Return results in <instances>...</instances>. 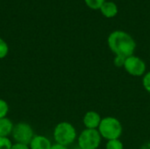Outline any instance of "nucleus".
<instances>
[{
  "mask_svg": "<svg viewBox=\"0 0 150 149\" xmlns=\"http://www.w3.org/2000/svg\"><path fill=\"white\" fill-rule=\"evenodd\" d=\"M107 44L115 56L123 59H127L133 55L136 49V42L134 39L128 32L122 30L112 32L108 36Z\"/></svg>",
  "mask_w": 150,
  "mask_h": 149,
  "instance_id": "obj_1",
  "label": "nucleus"
},
{
  "mask_svg": "<svg viewBox=\"0 0 150 149\" xmlns=\"http://www.w3.org/2000/svg\"><path fill=\"white\" fill-rule=\"evenodd\" d=\"M77 136L76 127L69 122H60L54 128L53 137L56 144L69 147L77 140Z\"/></svg>",
  "mask_w": 150,
  "mask_h": 149,
  "instance_id": "obj_2",
  "label": "nucleus"
},
{
  "mask_svg": "<svg viewBox=\"0 0 150 149\" xmlns=\"http://www.w3.org/2000/svg\"><path fill=\"white\" fill-rule=\"evenodd\" d=\"M98 131L102 139L106 141L117 140L120 139L123 133V126L117 118L108 116L102 118Z\"/></svg>",
  "mask_w": 150,
  "mask_h": 149,
  "instance_id": "obj_3",
  "label": "nucleus"
},
{
  "mask_svg": "<svg viewBox=\"0 0 150 149\" xmlns=\"http://www.w3.org/2000/svg\"><path fill=\"white\" fill-rule=\"evenodd\" d=\"M102 137L98 129H84L77 136V146L80 149H98Z\"/></svg>",
  "mask_w": 150,
  "mask_h": 149,
  "instance_id": "obj_4",
  "label": "nucleus"
},
{
  "mask_svg": "<svg viewBox=\"0 0 150 149\" xmlns=\"http://www.w3.org/2000/svg\"><path fill=\"white\" fill-rule=\"evenodd\" d=\"M34 135L33 129L29 124L25 122H19L14 125L11 136L14 142L29 145Z\"/></svg>",
  "mask_w": 150,
  "mask_h": 149,
  "instance_id": "obj_5",
  "label": "nucleus"
},
{
  "mask_svg": "<svg viewBox=\"0 0 150 149\" xmlns=\"http://www.w3.org/2000/svg\"><path fill=\"white\" fill-rule=\"evenodd\" d=\"M123 68L127 74L133 76H143L147 72V65L145 61L141 57L134 54L125 60Z\"/></svg>",
  "mask_w": 150,
  "mask_h": 149,
  "instance_id": "obj_6",
  "label": "nucleus"
},
{
  "mask_svg": "<svg viewBox=\"0 0 150 149\" xmlns=\"http://www.w3.org/2000/svg\"><path fill=\"white\" fill-rule=\"evenodd\" d=\"M102 120V117L96 111L87 112L83 118V124L86 129H98Z\"/></svg>",
  "mask_w": 150,
  "mask_h": 149,
  "instance_id": "obj_7",
  "label": "nucleus"
},
{
  "mask_svg": "<svg viewBox=\"0 0 150 149\" xmlns=\"http://www.w3.org/2000/svg\"><path fill=\"white\" fill-rule=\"evenodd\" d=\"M28 146L30 149H51L53 144L47 137L40 134H35Z\"/></svg>",
  "mask_w": 150,
  "mask_h": 149,
  "instance_id": "obj_8",
  "label": "nucleus"
},
{
  "mask_svg": "<svg viewBox=\"0 0 150 149\" xmlns=\"http://www.w3.org/2000/svg\"><path fill=\"white\" fill-rule=\"evenodd\" d=\"M99 10L102 15L107 18H112L118 14V6L112 1H105Z\"/></svg>",
  "mask_w": 150,
  "mask_h": 149,
  "instance_id": "obj_9",
  "label": "nucleus"
},
{
  "mask_svg": "<svg viewBox=\"0 0 150 149\" xmlns=\"http://www.w3.org/2000/svg\"><path fill=\"white\" fill-rule=\"evenodd\" d=\"M13 126L14 125L9 118L0 119V137H9L11 135Z\"/></svg>",
  "mask_w": 150,
  "mask_h": 149,
  "instance_id": "obj_10",
  "label": "nucleus"
},
{
  "mask_svg": "<svg viewBox=\"0 0 150 149\" xmlns=\"http://www.w3.org/2000/svg\"><path fill=\"white\" fill-rule=\"evenodd\" d=\"M105 149H124V144L120 139L107 141L105 144Z\"/></svg>",
  "mask_w": 150,
  "mask_h": 149,
  "instance_id": "obj_11",
  "label": "nucleus"
},
{
  "mask_svg": "<svg viewBox=\"0 0 150 149\" xmlns=\"http://www.w3.org/2000/svg\"><path fill=\"white\" fill-rule=\"evenodd\" d=\"M85 4L92 10H99L105 0H84Z\"/></svg>",
  "mask_w": 150,
  "mask_h": 149,
  "instance_id": "obj_12",
  "label": "nucleus"
},
{
  "mask_svg": "<svg viewBox=\"0 0 150 149\" xmlns=\"http://www.w3.org/2000/svg\"><path fill=\"white\" fill-rule=\"evenodd\" d=\"M9 112V105L4 100L0 98V119H4L7 117Z\"/></svg>",
  "mask_w": 150,
  "mask_h": 149,
  "instance_id": "obj_13",
  "label": "nucleus"
},
{
  "mask_svg": "<svg viewBox=\"0 0 150 149\" xmlns=\"http://www.w3.org/2000/svg\"><path fill=\"white\" fill-rule=\"evenodd\" d=\"M9 52V47L7 43L0 38V59H4L7 56Z\"/></svg>",
  "mask_w": 150,
  "mask_h": 149,
  "instance_id": "obj_14",
  "label": "nucleus"
},
{
  "mask_svg": "<svg viewBox=\"0 0 150 149\" xmlns=\"http://www.w3.org/2000/svg\"><path fill=\"white\" fill-rule=\"evenodd\" d=\"M13 142L9 137H0V149H11Z\"/></svg>",
  "mask_w": 150,
  "mask_h": 149,
  "instance_id": "obj_15",
  "label": "nucleus"
},
{
  "mask_svg": "<svg viewBox=\"0 0 150 149\" xmlns=\"http://www.w3.org/2000/svg\"><path fill=\"white\" fill-rule=\"evenodd\" d=\"M142 85L145 90L150 94V71L146 72V74L142 76Z\"/></svg>",
  "mask_w": 150,
  "mask_h": 149,
  "instance_id": "obj_16",
  "label": "nucleus"
},
{
  "mask_svg": "<svg viewBox=\"0 0 150 149\" xmlns=\"http://www.w3.org/2000/svg\"><path fill=\"white\" fill-rule=\"evenodd\" d=\"M11 149H30L29 146L26 144H23V143H18V142H13L11 148Z\"/></svg>",
  "mask_w": 150,
  "mask_h": 149,
  "instance_id": "obj_17",
  "label": "nucleus"
},
{
  "mask_svg": "<svg viewBox=\"0 0 150 149\" xmlns=\"http://www.w3.org/2000/svg\"><path fill=\"white\" fill-rule=\"evenodd\" d=\"M125 60H126V59H123V58H121V57L115 56V58H114V60H113V63H114V65L117 66V67H123V66H124Z\"/></svg>",
  "mask_w": 150,
  "mask_h": 149,
  "instance_id": "obj_18",
  "label": "nucleus"
},
{
  "mask_svg": "<svg viewBox=\"0 0 150 149\" xmlns=\"http://www.w3.org/2000/svg\"><path fill=\"white\" fill-rule=\"evenodd\" d=\"M51 149H69V147H65V146H62V145H60V144H56V143H54V144H53V146H52Z\"/></svg>",
  "mask_w": 150,
  "mask_h": 149,
  "instance_id": "obj_19",
  "label": "nucleus"
}]
</instances>
